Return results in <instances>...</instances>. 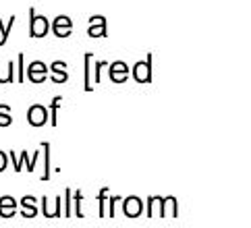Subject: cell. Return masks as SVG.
<instances>
[{"instance_id":"19","label":"cell","mask_w":251,"mask_h":228,"mask_svg":"<svg viewBox=\"0 0 251 228\" xmlns=\"http://www.w3.org/2000/svg\"><path fill=\"white\" fill-rule=\"evenodd\" d=\"M15 21H17V17H15V15H11V19H8V23H6V25L2 23V19H0V46H4V44L8 42V33L13 31Z\"/></svg>"},{"instance_id":"17","label":"cell","mask_w":251,"mask_h":228,"mask_svg":"<svg viewBox=\"0 0 251 228\" xmlns=\"http://www.w3.org/2000/svg\"><path fill=\"white\" fill-rule=\"evenodd\" d=\"M60 104H62V96H54L52 98V102L48 106L50 110V125L52 127H58V110H60Z\"/></svg>"},{"instance_id":"25","label":"cell","mask_w":251,"mask_h":228,"mask_svg":"<svg viewBox=\"0 0 251 228\" xmlns=\"http://www.w3.org/2000/svg\"><path fill=\"white\" fill-rule=\"evenodd\" d=\"M121 202H123L121 195H110V197H108V209H106V216L114 218V216H116V203H121Z\"/></svg>"},{"instance_id":"12","label":"cell","mask_w":251,"mask_h":228,"mask_svg":"<svg viewBox=\"0 0 251 228\" xmlns=\"http://www.w3.org/2000/svg\"><path fill=\"white\" fill-rule=\"evenodd\" d=\"M40 156H42V150H35V152H33V156H31V160H29V152H27V150H23V152L19 153V162H21L23 170H27L29 175H31V172L35 170V166H38Z\"/></svg>"},{"instance_id":"15","label":"cell","mask_w":251,"mask_h":228,"mask_svg":"<svg viewBox=\"0 0 251 228\" xmlns=\"http://www.w3.org/2000/svg\"><path fill=\"white\" fill-rule=\"evenodd\" d=\"M148 216L150 218H154V216H160L162 218V207H164V197H158V195H151L148 197Z\"/></svg>"},{"instance_id":"22","label":"cell","mask_w":251,"mask_h":228,"mask_svg":"<svg viewBox=\"0 0 251 228\" xmlns=\"http://www.w3.org/2000/svg\"><path fill=\"white\" fill-rule=\"evenodd\" d=\"M108 197H110V189L108 187H102L100 193H98V203H100V214L98 216H106V205H108Z\"/></svg>"},{"instance_id":"30","label":"cell","mask_w":251,"mask_h":228,"mask_svg":"<svg viewBox=\"0 0 251 228\" xmlns=\"http://www.w3.org/2000/svg\"><path fill=\"white\" fill-rule=\"evenodd\" d=\"M6 166H8V153L0 150V172H4Z\"/></svg>"},{"instance_id":"21","label":"cell","mask_w":251,"mask_h":228,"mask_svg":"<svg viewBox=\"0 0 251 228\" xmlns=\"http://www.w3.org/2000/svg\"><path fill=\"white\" fill-rule=\"evenodd\" d=\"M27 67H25V54H17V83H25Z\"/></svg>"},{"instance_id":"26","label":"cell","mask_w":251,"mask_h":228,"mask_svg":"<svg viewBox=\"0 0 251 228\" xmlns=\"http://www.w3.org/2000/svg\"><path fill=\"white\" fill-rule=\"evenodd\" d=\"M65 216H73V189H65Z\"/></svg>"},{"instance_id":"23","label":"cell","mask_w":251,"mask_h":228,"mask_svg":"<svg viewBox=\"0 0 251 228\" xmlns=\"http://www.w3.org/2000/svg\"><path fill=\"white\" fill-rule=\"evenodd\" d=\"M13 123V110L8 104H0V127H8Z\"/></svg>"},{"instance_id":"14","label":"cell","mask_w":251,"mask_h":228,"mask_svg":"<svg viewBox=\"0 0 251 228\" xmlns=\"http://www.w3.org/2000/svg\"><path fill=\"white\" fill-rule=\"evenodd\" d=\"M40 148H42V156H44V172H42V178L40 180H50V172H52V160H50V143L48 141H42L40 143Z\"/></svg>"},{"instance_id":"6","label":"cell","mask_w":251,"mask_h":228,"mask_svg":"<svg viewBox=\"0 0 251 228\" xmlns=\"http://www.w3.org/2000/svg\"><path fill=\"white\" fill-rule=\"evenodd\" d=\"M27 77H29L31 83H44V81L50 77V69L44 65L42 60H33L27 67Z\"/></svg>"},{"instance_id":"20","label":"cell","mask_w":251,"mask_h":228,"mask_svg":"<svg viewBox=\"0 0 251 228\" xmlns=\"http://www.w3.org/2000/svg\"><path fill=\"white\" fill-rule=\"evenodd\" d=\"M164 216H173L176 218L178 216V203L175 197H164V207H162V218Z\"/></svg>"},{"instance_id":"13","label":"cell","mask_w":251,"mask_h":228,"mask_svg":"<svg viewBox=\"0 0 251 228\" xmlns=\"http://www.w3.org/2000/svg\"><path fill=\"white\" fill-rule=\"evenodd\" d=\"M17 214V202L11 195L0 197V218H13Z\"/></svg>"},{"instance_id":"2","label":"cell","mask_w":251,"mask_h":228,"mask_svg":"<svg viewBox=\"0 0 251 228\" xmlns=\"http://www.w3.org/2000/svg\"><path fill=\"white\" fill-rule=\"evenodd\" d=\"M52 31V25L44 15H38L35 8H29V35L33 40H40V38H46V35Z\"/></svg>"},{"instance_id":"24","label":"cell","mask_w":251,"mask_h":228,"mask_svg":"<svg viewBox=\"0 0 251 228\" xmlns=\"http://www.w3.org/2000/svg\"><path fill=\"white\" fill-rule=\"evenodd\" d=\"M87 35L89 38H106L108 35V25H89Z\"/></svg>"},{"instance_id":"16","label":"cell","mask_w":251,"mask_h":228,"mask_svg":"<svg viewBox=\"0 0 251 228\" xmlns=\"http://www.w3.org/2000/svg\"><path fill=\"white\" fill-rule=\"evenodd\" d=\"M35 202H38V199L31 197V195L21 197V205H23L21 216H25V218H33V216H38V207H35Z\"/></svg>"},{"instance_id":"3","label":"cell","mask_w":251,"mask_h":228,"mask_svg":"<svg viewBox=\"0 0 251 228\" xmlns=\"http://www.w3.org/2000/svg\"><path fill=\"white\" fill-rule=\"evenodd\" d=\"M27 123L31 127H35V129H40V127L50 123V110H48V106H44V104H31L27 108Z\"/></svg>"},{"instance_id":"7","label":"cell","mask_w":251,"mask_h":228,"mask_svg":"<svg viewBox=\"0 0 251 228\" xmlns=\"http://www.w3.org/2000/svg\"><path fill=\"white\" fill-rule=\"evenodd\" d=\"M52 33L56 35V38H69L71 33H73V21H71V17L67 15H58L54 21H52Z\"/></svg>"},{"instance_id":"18","label":"cell","mask_w":251,"mask_h":228,"mask_svg":"<svg viewBox=\"0 0 251 228\" xmlns=\"http://www.w3.org/2000/svg\"><path fill=\"white\" fill-rule=\"evenodd\" d=\"M73 216L77 218H83V191L81 189H77L73 191Z\"/></svg>"},{"instance_id":"10","label":"cell","mask_w":251,"mask_h":228,"mask_svg":"<svg viewBox=\"0 0 251 228\" xmlns=\"http://www.w3.org/2000/svg\"><path fill=\"white\" fill-rule=\"evenodd\" d=\"M42 216H46V218H60V216H65V214H62V195H58L54 199V205H52V207L48 203V197H42Z\"/></svg>"},{"instance_id":"9","label":"cell","mask_w":251,"mask_h":228,"mask_svg":"<svg viewBox=\"0 0 251 228\" xmlns=\"http://www.w3.org/2000/svg\"><path fill=\"white\" fill-rule=\"evenodd\" d=\"M92 69H94V54L92 52H85L83 54V89L87 91H94V75H92Z\"/></svg>"},{"instance_id":"5","label":"cell","mask_w":251,"mask_h":228,"mask_svg":"<svg viewBox=\"0 0 251 228\" xmlns=\"http://www.w3.org/2000/svg\"><path fill=\"white\" fill-rule=\"evenodd\" d=\"M129 65L125 60H114L112 65H108V77L112 83H125L129 79Z\"/></svg>"},{"instance_id":"27","label":"cell","mask_w":251,"mask_h":228,"mask_svg":"<svg viewBox=\"0 0 251 228\" xmlns=\"http://www.w3.org/2000/svg\"><path fill=\"white\" fill-rule=\"evenodd\" d=\"M106 65H108L106 60H96L94 62V83H100L102 81V71H104Z\"/></svg>"},{"instance_id":"28","label":"cell","mask_w":251,"mask_h":228,"mask_svg":"<svg viewBox=\"0 0 251 228\" xmlns=\"http://www.w3.org/2000/svg\"><path fill=\"white\" fill-rule=\"evenodd\" d=\"M8 158H11V160H13V170H15V172H21V170H23V166H21V162H19V156H17V153H15V152H11V153H8Z\"/></svg>"},{"instance_id":"11","label":"cell","mask_w":251,"mask_h":228,"mask_svg":"<svg viewBox=\"0 0 251 228\" xmlns=\"http://www.w3.org/2000/svg\"><path fill=\"white\" fill-rule=\"evenodd\" d=\"M13 81H17V58H11L6 65L0 62V85L13 83Z\"/></svg>"},{"instance_id":"1","label":"cell","mask_w":251,"mask_h":228,"mask_svg":"<svg viewBox=\"0 0 251 228\" xmlns=\"http://www.w3.org/2000/svg\"><path fill=\"white\" fill-rule=\"evenodd\" d=\"M151 62H154V54L150 52L146 58H141L133 65L131 75L137 83H151L154 81V67H151Z\"/></svg>"},{"instance_id":"29","label":"cell","mask_w":251,"mask_h":228,"mask_svg":"<svg viewBox=\"0 0 251 228\" xmlns=\"http://www.w3.org/2000/svg\"><path fill=\"white\" fill-rule=\"evenodd\" d=\"M89 25H106V17H102V15H92V17H89Z\"/></svg>"},{"instance_id":"8","label":"cell","mask_w":251,"mask_h":228,"mask_svg":"<svg viewBox=\"0 0 251 228\" xmlns=\"http://www.w3.org/2000/svg\"><path fill=\"white\" fill-rule=\"evenodd\" d=\"M52 83H67L69 81V73H67V62L65 60H54L50 65V77Z\"/></svg>"},{"instance_id":"4","label":"cell","mask_w":251,"mask_h":228,"mask_svg":"<svg viewBox=\"0 0 251 228\" xmlns=\"http://www.w3.org/2000/svg\"><path fill=\"white\" fill-rule=\"evenodd\" d=\"M123 214L127 218H139L143 212V199L137 195H129V197H123Z\"/></svg>"}]
</instances>
